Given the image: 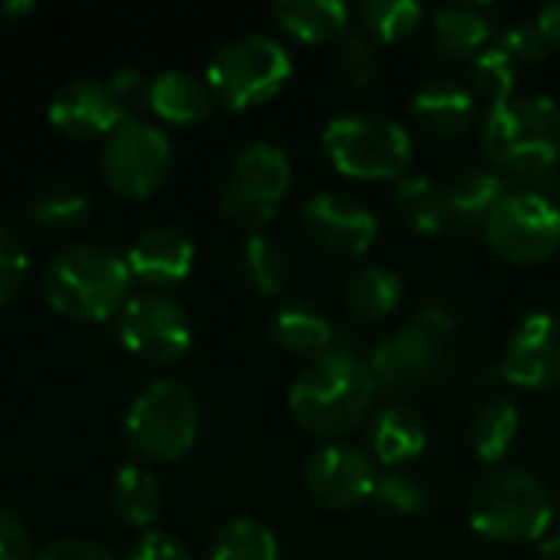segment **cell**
Segmentation results:
<instances>
[{"label":"cell","mask_w":560,"mask_h":560,"mask_svg":"<svg viewBox=\"0 0 560 560\" xmlns=\"http://www.w3.org/2000/svg\"><path fill=\"white\" fill-rule=\"evenodd\" d=\"M482 151L509 190L551 197L560 187V105L548 95H512L492 105Z\"/></svg>","instance_id":"cell-1"},{"label":"cell","mask_w":560,"mask_h":560,"mask_svg":"<svg viewBox=\"0 0 560 560\" xmlns=\"http://www.w3.org/2000/svg\"><path fill=\"white\" fill-rule=\"evenodd\" d=\"M377 384L368 361L348 348L315 358L289 387V410L315 436H341L361 427L374 407Z\"/></svg>","instance_id":"cell-2"},{"label":"cell","mask_w":560,"mask_h":560,"mask_svg":"<svg viewBox=\"0 0 560 560\" xmlns=\"http://www.w3.org/2000/svg\"><path fill=\"white\" fill-rule=\"evenodd\" d=\"M131 282L125 256L92 243L62 246L46 266L49 305L75 322H102L121 312Z\"/></svg>","instance_id":"cell-3"},{"label":"cell","mask_w":560,"mask_h":560,"mask_svg":"<svg viewBox=\"0 0 560 560\" xmlns=\"http://www.w3.org/2000/svg\"><path fill=\"white\" fill-rule=\"evenodd\" d=\"M456 328V312L443 302L423 305L397 335L384 338L364 358L374 384L387 394H404L420 384H440L453 371L450 335Z\"/></svg>","instance_id":"cell-4"},{"label":"cell","mask_w":560,"mask_h":560,"mask_svg":"<svg viewBox=\"0 0 560 560\" xmlns=\"http://www.w3.org/2000/svg\"><path fill=\"white\" fill-rule=\"evenodd\" d=\"M555 518L551 489L532 472L509 469L486 476L469 495V522L479 535L505 545L538 541Z\"/></svg>","instance_id":"cell-5"},{"label":"cell","mask_w":560,"mask_h":560,"mask_svg":"<svg viewBox=\"0 0 560 560\" xmlns=\"http://www.w3.org/2000/svg\"><path fill=\"white\" fill-rule=\"evenodd\" d=\"M292 75L285 46L266 33L226 39L207 66V85L226 108H249L272 98Z\"/></svg>","instance_id":"cell-6"},{"label":"cell","mask_w":560,"mask_h":560,"mask_svg":"<svg viewBox=\"0 0 560 560\" xmlns=\"http://www.w3.org/2000/svg\"><path fill=\"white\" fill-rule=\"evenodd\" d=\"M325 148L348 177H404L410 164V135L400 121L377 112H348L328 121Z\"/></svg>","instance_id":"cell-7"},{"label":"cell","mask_w":560,"mask_h":560,"mask_svg":"<svg viewBox=\"0 0 560 560\" xmlns=\"http://www.w3.org/2000/svg\"><path fill=\"white\" fill-rule=\"evenodd\" d=\"M200 430V407L180 381H151L125 417L128 443L161 463H174L190 453Z\"/></svg>","instance_id":"cell-8"},{"label":"cell","mask_w":560,"mask_h":560,"mask_svg":"<svg viewBox=\"0 0 560 560\" xmlns=\"http://www.w3.org/2000/svg\"><path fill=\"white\" fill-rule=\"evenodd\" d=\"M292 184L289 154L272 141H249L230 161L220 184V207L243 226H262L276 217Z\"/></svg>","instance_id":"cell-9"},{"label":"cell","mask_w":560,"mask_h":560,"mask_svg":"<svg viewBox=\"0 0 560 560\" xmlns=\"http://www.w3.org/2000/svg\"><path fill=\"white\" fill-rule=\"evenodd\" d=\"M486 240L509 262H545L560 249V207L541 194L505 190L486 217Z\"/></svg>","instance_id":"cell-10"},{"label":"cell","mask_w":560,"mask_h":560,"mask_svg":"<svg viewBox=\"0 0 560 560\" xmlns=\"http://www.w3.org/2000/svg\"><path fill=\"white\" fill-rule=\"evenodd\" d=\"M171 161H174L171 138L158 125L125 115V121L105 138L98 164L115 194L148 197L167 180Z\"/></svg>","instance_id":"cell-11"},{"label":"cell","mask_w":560,"mask_h":560,"mask_svg":"<svg viewBox=\"0 0 560 560\" xmlns=\"http://www.w3.org/2000/svg\"><path fill=\"white\" fill-rule=\"evenodd\" d=\"M121 345L151 364H171L190 348V318L184 305L164 292H141L118 312Z\"/></svg>","instance_id":"cell-12"},{"label":"cell","mask_w":560,"mask_h":560,"mask_svg":"<svg viewBox=\"0 0 560 560\" xmlns=\"http://www.w3.org/2000/svg\"><path fill=\"white\" fill-rule=\"evenodd\" d=\"M377 466L368 453L335 443L312 453L305 463V489L315 502L328 509H354L374 495Z\"/></svg>","instance_id":"cell-13"},{"label":"cell","mask_w":560,"mask_h":560,"mask_svg":"<svg viewBox=\"0 0 560 560\" xmlns=\"http://www.w3.org/2000/svg\"><path fill=\"white\" fill-rule=\"evenodd\" d=\"M499 368L502 377L518 387L548 390L560 384V318L551 312L522 318L505 345Z\"/></svg>","instance_id":"cell-14"},{"label":"cell","mask_w":560,"mask_h":560,"mask_svg":"<svg viewBox=\"0 0 560 560\" xmlns=\"http://www.w3.org/2000/svg\"><path fill=\"white\" fill-rule=\"evenodd\" d=\"M305 226L318 246L338 256H361L377 240V217L364 203L345 194H331V190L308 197Z\"/></svg>","instance_id":"cell-15"},{"label":"cell","mask_w":560,"mask_h":560,"mask_svg":"<svg viewBox=\"0 0 560 560\" xmlns=\"http://www.w3.org/2000/svg\"><path fill=\"white\" fill-rule=\"evenodd\" d=\"M49 121L69 138H108L125 121V108L108 82L72 79L52 95Z\"/></svg>","instance_id":"cell-16"},{"label":"cell","mask_w":560,"mask_h":560,"mask_svg":"<svg viewBox=\"0 0 560 560\" xmlns=\"http://www.w3.org/2000/svg\"><path fill=\"white\" fill-rule=\"evenodd\" d=\"M125 262L135 282L167 289L194 269V243L177 226H151L131 243Z\"/></svg>","instance_id":"cell-17"},{"label":"cell","mask_w":560,"mask_h":560,"mask_svg":"<svg viewBox=\"0 0 560 560\" xmlns=\"http://www.w3.org/2000/svg\"><path fill=\"white\" fill-rule=\"evenodd\" d=\"M148 105L167 121L194 125L213 112V92L203 79H197L184 69H167V72L151 79Z\"/></svg>","instance_id":"cell-18"},{"label":"cell","mask_w":560,"mask_h":560,"mask_svg":"<svg viewBox=\"0 0 560 560\" xmlns=\"http://www.w3.org/2000/svg\"><path fill=\"white\" fill-rule=\"evenodd\" d=\"M413 118L436 131V135H456L463 131L472 115H476V92L463 82H453V79H440V82H430L423 85L417 95H413V105H410Z\"/></svg>","instance_id":"cell-19"},{"label":"cell","mask_w":560,"mask_h":560,"mask_svg":"<svg viewBox=\"0 0 560 560\" xmlns=\"http://www.w3.org/2000/svg\"><path fill=\"white\" fill-rule=\"evenodd\" d=\"M423 446H427V423L413 407L394 404L374 417L371 450L384 466H404V463L417 459L423 453Z\"/></svg>","instance_id":"cell-20"},{"label":"cell","mask_w":560,"mask_h":560,"mask_svg":"<svg viewBox=\"0 0 560 560\" xmlns=\"http://www.w3.org/2000/svg\"><path fill=\"white\" fill-rule=\"evenodd\" d=\"M276 23L302 39V43H325L341 39L348 33V7L341 0H279L272 7Z\"/></svg>","instance_id":"cell-21"},{"label":"cell","mask_w":560,"mask_h":560,"mask_svg":"<svg viewBox=\"0 0 560 560\" xmlns=\"http://www.w3.org/2000/svg\"><path fill=\"white\" fill-rule=\"evenodd\" d=\"M505 180L495 171H482V167H466L459 171L446 187V210H450V223H486V217L492 213V207L502 200L505 194Z\"/></svg>","instance_id":"cell-22"},{"label":"cell","mask_w":560,"mask_h":560,"mask_svg":"<svg viewBox=\"0 0 560 560\" xmlns=\"http://www.w3.org/2000/svg\"><path fill=\"white\" fill-rule=\"evenodd\" d=\"M272 338L279 348L302 354V358H322L325 351L335 348V328L331 322L308 308V305H285L272 315Z\"/></svg>","instance_id":"cell-23"},{"label":"cell","mask_w":560,"mask_h":560,"mask_svg":"<svg viewBox=\"0 0 560 560\" xmlns=\"http://www.w3.org/2000/svg\"><path fill=\"white\" fill-rule=\"evenodd\" d=\"M492 23L479 7L469 3H450L440 7L433 16V46L443 56H469L479 52L482 43L489 39Z\"/></svg>","instance_id":"cell-24"},{"label":"cell","mask_w":560,"mask_h":560,"mask_svg":"<svg viewBox=\"0 0 560 560\" xmlns=\"http://www.w3.org/2000/svg\"><path fill=\"white\" fill-rule=\"evenodd\" d=\"M348 308L361 318H384L404 299V279L384 266H364L348 279L345 289Z\"/></svg>","instance_id":"cell-25"},{"label":"cell","mask_w":560,"mask_h":560,"mask_svg":"<svg viewBox=\"0 0 560 560\" xmlns=\"http://www.w3.org/2000/svg\"><path fill=\"white\" fill-rule=\"evenodd\" d=\"M518 436V407L512 400H489L472 413L469 443L482 463H499Z\"/></svg>","instance_id":"cell-26"},{"label":"cell","mask_w":560,"mask_h":560,"mask_svg":"<svg viewBox=\"0 0 560 560\" xmlns=\"http://www.w3.org/2000/svg\"><path fill=\"white\" fill-rule=\"evenodd\" d=\"M112 505L128 525L148 528L161 512V486L144 466H121L112 479Z\"/></svg>","instance_id":"cell-27"},{"label":"cell","mask_w":560,"mask_h":560,"mask_svg":"<svg viewBox=\"0 0 560 560\" xmlns=\"http://www.w3.org/2000/svg\"><path fill=\"white\" fill-rule=\"evenodd\" d=\"M397 203H400L404 217L410 220V226L420 233H440L450 226L446 194L430 177H420V174L407 177L404 174L397 184Z\"/></svg>","instance_id":"cell-28"},{"label":"cell","mask_w":560,"mask_h":560,"mask_svg":"<svg viewBox=\"0 0 560 560\" xmlns=\"http://www.w3.org/2000/svg\"><path fill=\"white\" fill-rule=\"evenodd\" d=\"M243 269H246V279L253 282L256 292L276 295L289 279V253L282 249L279 240L256 230L243 243Z\"/></svg>","instance_id":"cell-29"},{"label":"cell","mask_w":560,"mask_h":560,"mask_svg":"<svg viewBox=\"0 0 560 560\" xmlns=\"http://www.w3.org/2000/svg\"><path fill=\"white\" fill-rule=\"evenodd\" d=\"M210 560H279L272 532L253 518H233L213 541Z\"/></svg>","instance_id":"cell-30"},{"label":"cell","mask_w":560,"mask_h":560,"mask_svg":"<svg viewBox=\"0 0 560 560\" xmlns=\"http://www.w3.org/2000/svg\"><path fill=\"white\" fill-rule=\"evenodd\" d=\"M89 213H92V200L79 187L49 184L30 197V217L43 226H59V230L82 226Z\"/></svg>","instance_id":"cell-31"},{"label":"cell","mask_w":560,"mask_h":560,"mask_svg":"<svg viewBox=\"0 0 560 560\" xmlns=\"http://www.w3.org/2000/svg\"><path fill=\"white\" fill-rule=\"evenodd\" d=\"M423 20V7L417 0H368L361 7L364 30L381 43L407 39Z\"/></svg>","instance_id":"cell-32"},{"label":"cell","mask_w":560,"mask_h":560,"mask_svg":"<svg viewBox=\"0 0 560 560\" xmlns=\"http://www.w3.org/2000/svg\"><path fill=\"white\" fill-rule=\"evenodd\" d=\"M472 85L492 105L512 98L515 89V59L502 46H486L472 56Z\"/></svg>","instance_id":"cell-33"},{"label":"cell","mask_w":560,"mask_h":560,"mask_svg":"<svg viewBox=\"0 0 560 560\" xmlns=\"http://www.w3.org/2000/svg\"><path fill=\"white\" fill-rule=\"evenodd\" d=\"M374 499L387 512H394V515H420L430 505L427 489L413 476H407V472H384V476H377Z\"/></svg>","instance_id":"cell-34"},{"label":"cell","mask_w":560,"mask_h":560,"mask_svg":"<svg viewBox=\"0 0 560 560\" xmlns=\"http://www.w3.org/2000/svg\"><path fill=\"white\" fill-rule=\"evenodd\" d=\"M338 69L351 85H368L377 72V59H374V46L368 43V36L361 33H345L338 39Z\"/></svg>","instance_id":"cell-35"},{"label":"cell","mask_w":560,"mask_h":560,"mask_svg":"<svg viewBox=\"0 0 560 560\" xmlns=\"http://www.w3.org/2000/svg\"><path fill=\"white\" fill-rule=\"evenodd\" d=\"M26 279V249L13 230L0 226V305L10 302Z\"/></svg>","instance_id":"cell-36"},{"label":"cell","mask_w":560,"mask_h":560,"mask_svg":"<svg viewBox=\"0 0 560 560\" xmlns=\"http://www.w3.org/2000/svg\"><path fill=\"white\" fill-rule=\"evenodd\" d=\"M515 62L518 59H545L548 56V49H551V39L541 33V26H538V20H518V23H512L505 33H502V43H499Z\"/></svg>","instance_id":"cell-37"},{"label":"cell","mask_w":560,"mask_h":560,"mask_svg":"<svg viewBox=\"0 0 560 560\" xmlns=\"http://www.w3.org/2000/svg\"><path fill=\"white\" fill-rule=\"evenodd\" d=\"M0 560H30L26 525L7 509H0Z\"/></svg>","instance_id":"cell-38"},{"label":"cell","mask_w":560,"mask_h":560,"mask_svg":"<svg viewBox=\"0 0 560 560\" xmlns=\"http://www.w3.org/2000/svg\"><path fill=\"white\" fill-rule=\"evenodd\" d=\"M36 560H115V555L85 538H62V541L49 545L46 551H39Z\"/></svg>","instance_id":"cell-39"},{"label":"cell","mask_w":560,"mask_h":560,"mask_svg":"<svg viewBox=\"0 0 560 560\" xmlns=\"http://www.w3.org/2000/svg\"><path fill=\"white\" fill-rule=\"evenodd\" d=\"M128 560H194L190 558V551L180 545V541H174L171 535H144L138 545H135V551H131V558Z\"/></svg>","instance_id":"cell-40"},{"label":"cell","mask_w":560,"mask_h":560,"mask_svg":"<svg viewBox=\"0 0 560 560\" xmlns=\"http://www.w3.org/2000/svg\"><path fill=\"white\" fill-rule=\"evenodd\" d=\"M538 26H541V33H545L551 43H560V0L541 7V13H538Z\"/></svg>","instance_id":"cell-41"},{"label":"cell","mask_w":560,"mask_h":560,"mask_svg":"<svg viewBox=\"0 0 560 560\" xmlns=\"http://www.w3.org/2000/svg\"><path fill=\"white\" fill-rule=\"evenodd\" d=\"M108 85H112V89H115V95L121 98V92H125V89H135V85H138V72H135V69H121Z\"/></svg>","instance_id":"cell-42"},{"label":"cell","mask_w":560,"mask_h":560,"mask_svg":"<svg viewBox=\"0 0 560 560\" xmlns=\"http://www.w3.org/2000/svg\"><path fill=\"white\" fill-rule=\"evenodd\" d=\"M538 560H560V532L551 535V538H545V545L538 551Z\"/></svg>","instance_id":"cell-43"},{"label":"cell","mask_w":560,"mask_h":560,"mask_svg":"<svg viewBox=\"0 0 560 560\" xmlns=\"http://www.w3.org/2000/svg\"><path fill=\"white\" fill-rule=\"evenodd\" d=\"M0 10H3V13H30L33 3H30V0H23V3H3Z\"/></svg>","instance_id":"cell-44"},{"label":"cell","mask_w":560,"mask_h":560,"mask_svg":"<svg viewBox=\"0 0 560 560\" xmlns=\"http://www.w3.org/2000/svg\"><path fill=\"white\" fill-rule=\"evenodd\" d=\"M558 502H560V495H558Z\"/></svg>","instance_id":"cell-45"}]
</instances>
